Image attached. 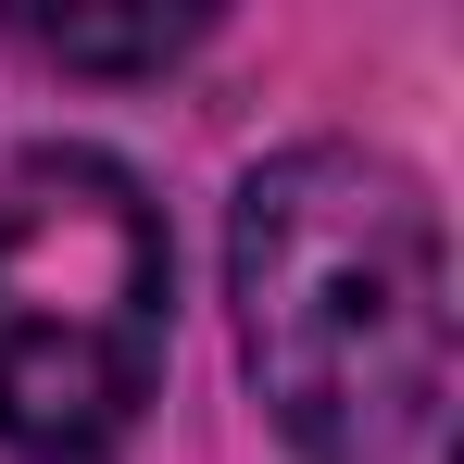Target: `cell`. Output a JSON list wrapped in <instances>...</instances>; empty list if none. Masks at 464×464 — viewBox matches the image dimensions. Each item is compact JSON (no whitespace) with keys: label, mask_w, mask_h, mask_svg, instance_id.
I'll list each match as a JSON object with an SVG mask.
<instances>
[{"label":"cell","mask_w":464,"mask_h":464,"mask_svg":"<svg viewBox=\"0 0 464 464\" xmlns=\"http://www.w3.org/2000/svg\"><path fill=\"white\" fill-rule=\"evenodd\" d=\"M238 377L302 464H389L452 377V238L414 163L364 139H289L227 201Z\"/></svg>","instance_id":"cell-1"},{"label":"cell","mask_w":464,"mask_h":464,"mask_svg":"<svg viewBox=\"0 0 464 464\" xmlns=\"http://www.w3.org/2000/svg\"><path fill=\"white\" fill-rule=\"evenodd\" d=\"M176 339V238L139 163L38 139L0 163V452L113 464Z\"/></svg>","instance_id":"cell-2"},{"label":"cell","mask_w":464,"mask_h":464,"mask_svg":"<svg viewBox=\"0 0 464 464\" xmlns=\"http://www.w3.org/2000/svg\"><path fill=\"white\" fill-rule=\"evenodd\" d=\"M13 38L38 51V63H63V76H163V63H188L201 38H214V13L188 0V13H163V0H126V13H88V0H25L13 13Z\"/></svg>","instance_id":"cell-3"}]
</instances>
